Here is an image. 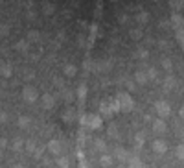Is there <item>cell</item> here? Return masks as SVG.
<instances>
[{
  "label": "cell",
  "mask_w": 184,
  "mask_h": 168,
  "mask_svg": "<svg viewBox=\"0 0 184 168\" xmlns=\"http://www.w3.org/2000/svg\"><path fill=\"white\" fill-rule=\"evenodd\" d=\"M6 144H8V140H6V139L0 140V146H2V148H6Z\"/></svg>",
  "instance_id": "obj_37"
},
{
  "label": "cell",
  "mask_w": 184,
  "mask_h": 168,
  "mask_svg": "<svg viewBox=\"0 0 184 168\" xmlns=\"http://www.w3.org/2000/svg\"><path fill=\"white\" fill-rule=\"evenodd\" d=\"M144 139H146V133H144V131H140V133L136 135V142H138V146H140V144L144 142Z\"/></svg>",
  "instance_id": "obj_27"
},
{
  "label": "cell",
  "mask_w": 184,
  "mask_h": 168,
  "mask_svg": "<svg viewBox=\"0 0 184 168\" xmlns=\"http://www.w3.org/2000/svg\"><path fill=\"white\" fill-rule=\"evenodd\" d=\"M42 13H44V15H52V13H54V4H44Z\"/></svg>",
  "instance_id": "obj_21"
},
{
  "label": "cell",
  "mask_w": 184,
  "mask_h": 168,
  "mask_svg": "<svg viewBox=\"0 0 184 168\" xmlns=\"http://www.w3.org/2000/svg\"><path fill=\"white\" fill-rule=\"evenodd\" d=\"M114 155H116V159H120V161H127L129 159V152L123 150V148H116L114 150Z\"/></svg>",
  "instance_id": "obj_11"
},
{
  "label": "cell",
  "mask_w": 184,
  "mask_h": 168,
  "mask_svg": "<svg viewBox=\"0 0 184 168\" xmlns=\"http://www.w3.org/2000/svg\"><path fill=\"white\" fill-rule=\"evenodd\" d=\"M173 85H175V78H173V76H168L166 81H164V87H166V89H171Z\"/></svg>",
  "instance_id": "obj_23"
},
{
  "label": "cell",
  "mask_w": 184,
  "mask_h": 168,
  "mask_svg": "<svg viewBox=\"0 0 184 168\" xmlns=\"http://www.w3.org/2000/svg\"><path fill=\"white\" fill-rule=\"evenodd\" d=\"M177 157H179V159H182V146H179V148H177Z\"/></svg>",
  "instance_id": "obj_35"
},
{
  "label": "cell",
  "mask_w": 184,
  "mask_h": 168,
  "mask_svg": "<svg viewBox=\"0 0 184 168\" xmlns=\"http://www.w3.org/2000/svg\"><path fill=\"white\" fill-rule=\"evenodd\" d=\"M116 102L120 105V111H123V113H131L134 109V102L131 98V94H127V92H120L118 98H116Z\"/></svg>",
  "instance_id": "obj_1"
},
{
  "label": "cell",
  "mask_w": 184,
  "mask_h": 168,
  "mask_svg": "<svg viewBox=\"0 0 184 168\" xmlns=\"http://www.w3.org/2000/svg\"><path fill=\"white\" fill-rule=\"evenodd\" d=\"M155 109H156V113H158V118H166V116L171 115V107H169V104H166L164 100L156 102V104H155Z\"/></svg>",
  "instance_id": "obj_3"
},
{
  "label": "cell",
  "mask_w": 184,
  "mask_h": 168,
  "mask_svg": "<svg viewBox=\"0 0 184 168\" xmlns=\"http://www.w3.org/2000/svg\"><path fill=\"white\" fill-rule=\"evenodd\" d=\"M96 148H98L100 152H105L107 146H105V140H103V139H96Z\"/></svg>",
  "instance_id": "obj_24"
},
{
  "label": "cell",
  "mask_w": 184,
  "mask_h": 168,
  "mask_svg": "<svg viewBox=\"0 0 184 168\" xmlns=\"http://www.w3.org/2000/svg\"><path fill=\"white\" fill-rule=\"evenodd\" d=\"M37 35H39V32H30V39L37 41Z\"/></svg>",
  "instance_id": "obj_32"
},
{
  "label": "cell",
  "mask_w": 184,
  "mask_h": 168,
  "mask_svg": "<svg viewBox=\"0 0 184 168\" xmlns=\"http://www.w3.org/2000/svg\"><path fill=\"white\" fill-rule=\"evenodd\" d=\"M151 148H153V152H155V153L162 155V153H166V152H168V144H166L162 139H156V140H153Z\"/></svg>",
  "instance_id": "obj_4"
},
{
  "label": "cell",
  "mask_w": 184,
  "mask_h": 168,
  "mask_svg": "<svg viewBox=\"0 0 184 168\" xmlns=\"http://www.w3.org/2000/svg\"><path fill=\"white\" fill-rule=\"evenodd\" d=\"M166 128H168V126H166V120H164V118H156L155 122H153V129H155V133H158V135H160V133H166Z\"/></svg>",
  "instance_id": "obj_7"
},
{
  "label": "cell",
  "mask_w": 184,
  "mask_h": 168,
  "mask_svg": "<svg viewBox=\"0 0 184 168\" xmlns=\"http://www.w3.org/2000/svg\"><path fill=\"white\" fill-rule=\"evenodd\" d=\"M0 120H2V124H6V122H8V115H6V113H2V116H0Z\"/></svg>",
  "instance_id": "obj_36"
},
{
  "label": "cell",
  "mask_w": 184,
  "mask_h": 168,
  "mask_svg": "<svg viewBox=\"0 0 184 168\" xmlns=\"http://www.w3.org/2000/svg\"><path fill=\"white\" fill-rule=\"evenodd\" d=\"M13 168H22V166H18V164H15V166H13Z\"/></svg>",
  "instance_id": "obj_38"
},
{
  "label": "cell",
  "mask_w": 184,
  "mask_h": 168,
  "mask_svg": "<svg viewBox=\"0 0 184 168\" xmlns=\"http://www.w3.org/2000/svg\"><path fill=\"white\" fill-rule=\"evenodd\" d=\"M30 122H31V120H30V116L20 115V116H18V120H17V126L24 129V128H28V126H30Z\"/></svg>",
  "instance_id": "obj_12"
},
{
  "label": "cell",
  "mask_w": 184,
  "mask_h": 168,
  "mask_svg": "<svg viewBox=\"0 0 184 168\" xmlns=\"http://www.w3.org/2000/svg\"><path fill=\"white\" fill-rule=\"evenodd\" d=\"M125 85H127V89H129V91H134V89H136V83H134V81H131V80H127V81H125Z\"/></svg>",
  "instance_id": "obj_28"
},
{
  "label": "cell",
  "mask_w": 184,
  "mask_h": 168,
  "mask_svg": "<svg viewBox=\"0 0 184 168\" xmlns=\"http://www.w3.org/2000/svg\"><path fill=\"white\" fill-rule=\"evenodd\" d=\"M173 22H175V26H179V22H180V17H179V15H173Z\"/></svg>",
  "instance_id": "obj_33"
},
{
  "label": "cell",
  "mask_w": 184,
  "mask_h": 168,
  "mask_svg": "<svg viewBox=\"0 0 184 168\" xmlns=\"http://www.w3.org/2000/svg\"><path fill=\"white\" fill-rule=\"evenodd\" d=\"M85 92H87V87H85V85H81V87H79V98H83Z\"/></svg>",
  "instance_id": "obj_31"
},
{
  "label": "cell",
  "mask_w": 184,
  "mask_h": 168,
  "mask_svg": "<svg viewBox=\"0 0 184 168\" xmlns=\"http://www.w3.org/2000/svg\"><path fill=\"white\" fill-rule=\"evenodd\" d=\"M61 150H63V146H61V142H59L57 139H52V140L48 142V152H50L52 155L59 157V155H61Z\"/></svg>",
  "instance_id": "obj_5"
},
{
  "label": "cell",
  "mask_w": 184,
  "mask_h": 168,
  "mask_svg": "<svg viewBox=\"0 0 184 168\" xmlns=\"http://www.w3.org/2000/svg\"><path fill=\"white\" fill-rule=\"evenodd\" d=\"M9 33V26H2V35H8Z\"/></svg>",
  "instance_id": "obj_34"
},
{
  "label": "cell",
  "mask_w": 184,
  "mask_h": 168,
  "mask_svg": "<svg viewBox=\"0 0 184 168\" xmlns=\"http://www.w3.org/2000/svg\"><path fill=\"white\" fill-rule=\"evenodd\" d=\"M100 164H101L103 168H109V166L112 164V157H110L109 153H103V155L100 157Z\"/></svg>",
  "instance_id": "obj_13"
},
{
  "label": "cell",
  "mask_w": 184,
  "mask_h": 168,
  "mask_svg": "<svg viewBox=\"0 0 184 168\" xmlns=\"http://www.w3.org/2000/svg\"><path fill=\"white\" fill-rule=\"evenodd\" d=\"M57 166H59V168H68V166H70L68 157H57Z\"/></svg>",
  "instance_id": "obj_16"
},
{
  "label": "cell",
  "mask_w": 184,
  "mask_h": 168,
  "mask_svg": "<svg viewBox=\"0 0 184 168\" xmlns=\"http://www.w3.org/2000/svg\"><path fill=\"white\" fill-rule=\"evenodd\" d=\"M87 122H88V126H90L92 129H100V128H101V116H100V115H90V116L87 118Z\"/></svg>",
  "instance_id": "obj_6"
},
{
  "label": "cell",
  "mask_w": 184,
  "mask_h": 168,
  "mask_svg": "<svg viewBox=\"0 0 184 168\" xmlns=\"http://www.w3.org/2000/svg\"><path fill=\"white\" fill-rule=\"evenodd\" d=\"M127 168H142V161H140V157L129 155V159H127Z\"/></svg>",
  "instance_id": "obj_8"
},
{
  "label": "cell",
  "mask_w": 184,
  "mask_h": 168,
  "mask_svg": "<svg viewBox=\"0 0 184 168\" xmlns=\"http://www.w3.org/2000/svg\"><path fill=\"white\" fill-rule=\"evenodd\" d=\"M0 72H2V78H11V67L8 63H2V68H0Z\"/></svg>",
  "instance_id": "obj_15"
},
{
  "label": "cell",
  "mask_w": 184,
  "mask_h": 168,
  "mask_svg": "<svg viewBox=\"0 0 184 168\" xmlns=\"http://www.w3.org/2000/svg\"><path fill=\"white\" fill-rule=\"evenodd\" d=\"M54 96L52 94H48V92H46V94H42V105H44V109H52L54 107Z\"/></svg>",
  "instance_id": "obj_9"
},
{
  "label": "cell",
  "mask_w": 184,
  "mask_h": 168,
  "mask_svg": "<svg viewBox=\"0 0 184 168\" xmlns=\"http://www.w3.org/2000/svg\"><path fill=\"white\" fill-rule=\"evenodd\" d=\"M11 150H13V152L22 150V140H20V139H15V140H13V144H11Z\"/></svg>",
  "instance_id": "obj_18"
},
{
  "label": "cell",
  "mask_w": 184,
  "mask_h": 168,
  "mask_svg": "<svg viewBox=\"0 0 184 168\" xmlns=\"http://www.w3.org/2000/svg\"><path fill=\"white\" fill-rule=\"evenodd\" d=\"M35 150H37V144H35L33 139H30V140L26 142V152H28V153H33Z\"/></svg>",
  "instance_id": "obj_17"
},
{
  "label": "cell",
  "mask_w": 184,
  "mask_h": 168,
  "mask_svg": "<svg viewBox=\"0 0 184 168\" xmlns=\"http://www.w3.org/2000/svg\"><path fill=\"white\" fill-rule=\"evenodd\" d=\"M100 111H101V115H105V116H110V115H112V111H110V107H109L107 104H101V105H100Z\"/></svg>",
  "instance_id": "obj_19"
},
{
  "label": "cell",
  "mask_w": 184,
  "mask_h": 168,
  "mask_svg": "<svg viewBox=\"0 0 184 168\" xmlns=\"http://www.w3.org/2000/svg\"><path fill=\"white\" fill-rule=\"evenodd\" d=\"M138 19H140V22H147L149 15H147V13H140V17H138Z\"/></svg>",
  "instance_id": "obj_30"
},
{
  "label": "cell",
  "mask_w": 184,
  "mask_h": 168,
  "mask_svg": "<svg viewBox=\"0 0 184 168\" xmlns=\"http://www.w3.org/2000/svg\"><path fill=\"white\" fill-rule=\"evenodd\" d=\"M107 133H109V137H112V139H114V137H118V129H116V126H114V124H110Z\"/></svg>",
  "instance_id": "obj_22"
},
{
  "label": "cell",
  "mask_w": 184,
  "mask_h": 168,
  "mask_svg": "<svg viewBox=\"0 0 184 168\" xmlns=\"http://www.w3.org/2000/svg\"><path fill=\"white\" fill-rule=\"evenodd\" d=\"M134 83L146 85V83H147V74H146V72H142V70H138L136 74H134Z\"/></svg>",
  "instance_id": "obj_10"
},
{
  "label": "cell",
  "mask_w": 184,
  "mask_h": 168,
  "mask_svg": "<svg viewBox=\"0 0 184 168\" xmlns=\"http://www.w3.org/2000/svg\"><path fill=\"white\" fill-rule=\"evenodd\" d=\"M22 98H24L28 104H33V102H37V98H39V92H37L35 87L26 85L24 89H22Z\"/></svg>",
  "instance_id": "obj_2"
},
{
  "label": "cell",
  "mask_w": 184,
  "mask_h": 168,
  "mask_svg": "<svg viewBox=\"0 0 184 168\" xmlns=\"http://www.w3.org/2000/svg\"><path fill=\"white\" fill-rule=\"evenodd\" d=\"M162 67H164L166 70H171V61H169V59H164V61H162Z\"/></svg>",
  "instance_id": "obj_29"
},
{
  "label": "cell",
  "mask_w": 184,
  "mask_h": 168,
  "mask_svg": "<svg viewBox=\"0 0 184 168\" xmlns=\"http://www.w3.org/2000/svg\"><path fill=\"white\" fill-rule=\"evenodd\" d=\"M146 74H147V80H156V76H158V72H156L155 68H149V70L146 72Z\"/></svg>",
  "instance_id": "obj_25"
},
{
  "label": "cell",
  "mask_w": 184,
  "mask_h": 168,
  "mask_svg": "<svg viewBox=\"0 0 184 168\" xmlns=\"http://www.w3.org/2000/svg\"><path fill=\"white\" fill-rule=\"evenodd\" d=\"M72 118H74V109H68V111L63 115V120H64V122H70Z\"/></svg>",
  "instance_id": "obj_20"
},
{
  "label": "cell",
  "mask_w": 184,
  "mask_h": 168,
  "mask_svg": "<svg viewBox=\"0 0 184 168\" xmlns=\"http://www.w3.org/2000/svg\"><path fill=\"white\" fill-rule=\"evenodd\" d=\"M64 74H66L68 78H74V76L77 74V67H76V65H66V67H64Z\"/></svg>",
  "instance_id": "obj_14"
},
{
  "label": "cell",
  "mask_w": 184,
  "mask_h": 168,
  "mask_svg": "<svg viewBox=\"0 0 184 168\" xmlns=\"http://www.w3.org/2000/svg\"><path fill=\"white\" fill-rule=\"evenodd\" d=\"M140 37H142L140 30H131V39H140Z\"/></svg>",
  "instance_id": "obj_26"
}]
</instances>
